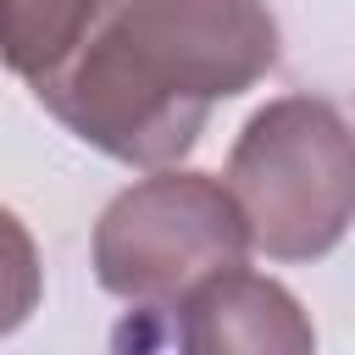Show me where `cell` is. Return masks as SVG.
<instances>
[{"label": "cell", "instance_id": "1", "mask_svg": "<svg viewBox=\"0 0 355 355\" xmlns=\"http://www.w3.org/2000/svg\"><path fill=\"white\" fill-rule=\"evenodd\" d=\"M272 67L266 0H111L33 100L89 150L155 172L200 144L211 105L255 89Z\"/></svg>", "mask_w": 355, "mask_h": 355}, {"label": "cell", "instance_id": "2", "mask_svg": "<svg viewBox=\"0 0 355 355\" xmlns=\"http://www.w3.org/2000/svg\"><path fill=\"white\" fill-rule=\"evenodd\" d=\"M222 183L250 250L266 261H322L355 222V133L322 94H277L239 128Z\"/></svg>", "mask_w": 355, "mask_h": 355}, {"label": "cell", "instance_id": "3", "mask_svg": "<svg viewBox=\"0 0 355 355\" xmlns=\"http://www.w3.org/2000/svg\"><path fill=\"white\" fill-rule=\"evenodd\" d=\"M89 261L105 294L133 311H161L205 277L250 261V227L233 189L211 172L155 166L128 183L94 222Z\"/></svg>", "mask_w": 355, "mask_h": 355}, {"label": "cell", "instance_id": "4", "mask_svg": "<svg viewBox=\"0 0 355 355\" xmlns=\"http://www.w3.org/2000/svg\"><path fill=\"white\" fill-rule=\"evenodd\" d=\"M144 327H116V344H161V349H200V355H222V349H244V355H305L316 349V327L300 311V300L277 283L244 266L205 277L194 294H183L178 305L161 311H139Z\"/></svg>", "mask_w": 355, "mask_h": 355}, {"label": "cell", "instance_id": "5", "mask_svg": "<svg viewBox=\"0 0 355 355\" xmlns=\"http://www.w3.org/2000/svg\"><path fill=\"white\" fill-rule=\"evenodd\" d=\"M111 0H0V61L39 89L94 33Z\"/></svg>", "mask_w": 355, "mask_h": 355}, {"label": "cell", "instance_id": "6", "mask_svg": "<svg viewBox=\"0 0 355 355\" xmlns=\"http://www.w3.org/2000/svg\"><path fill=\"white\" fill-rule=\"evenodd\" d=\"M39 294H44V261H39V244L28 233V222L0 205V338L17 333L33 311H39Z\"/></svg>", "mask_w": 355, "mask_h": 355}]
</instances>
